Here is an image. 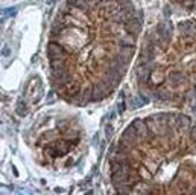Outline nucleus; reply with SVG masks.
Masks as SVG:
<instances>
[{"mask_svg": "<svg viewBox=\"0 0 196 195\" xmlns=\"http://www.w3.org/2000/svg\"><path fill=\"white\" fill-rule=\"evenodd\" d=\"M110 159L119 194H196V122L180 111L135 119Z\"/></svg>", "mask_w": 196, "mask_h": 195, "instance_id": "obj_1", "label": "nucleus"}, {"mask_svg": "<svg viewBox=\"0 0 196 195\" xmlns=\"http://www.w3.org/2000/svg\"><path fill=\"white\" fill-rule=\"evenodd\" d=\"M135 72L145 99L169 105L196 101V19L158 23L145 40Z\"/></svg>", "mask_w": 196, "mask_h": 195, "instance_id": "obj_2", "label": "nucleus"}, {"mask_svg": "<svg viewBox=\"0 0 196 195\" xmlns=\"http://www.w3.org/2000/svg\"><path fill=\"white\" fill-rule=\"evenodd\" d=\"M176 11L184 14H196V0H169Z\"/></svg>", "mask_w": 196, "mask_h": 195, "instance_id": "obj_3", "label": "nucleus"}, {"mask_svg": "<svg viewBox=\"0 0 196 195\" xmlns=\"http://www.w3.org/2000/svg\"><path fill=\"white\" fill-rule=\"evenodd\" d=\"M17 114L18 116H26L28 114V105L24 104V101H18L17 102Z\"/></svg>", "mask_w": 196, "mask_h": 195, "instance_id": "obj_4", "label": "nucleus"}, {"mask_svg": "<svg viewBox=\"0 0 196 195\" xmlns=\"http://www.w3.org/2000/svg\"><path fill=\"white\" fill-rule=\"evenodd\" d=\"M2 55H3V56H9V55H11V49L8 47V46H5V47L2 49Z\"/></svg>", "mask_w": 196, "mask_h": 195, "instance_id": "obj_5", "label": "nucleus"}, {"mask_svg": "<svg viewBox=\"0 0 196 195\" xmlns=\"http://www.w3.org/2000/svg\"><path fill=\"white\" fill-rule=\"evenodd\" d=\"M111 133H113V127H111V125H108V127H106V136H108V137H111Z\"/></svg>", "mask_w": 196, "mask_h": 195, "instance_id": "obj_6", "label": "nucleus"}]
</instances>
